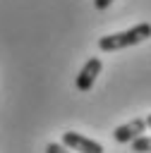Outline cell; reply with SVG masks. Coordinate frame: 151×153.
<instances>
[{
	"label": "cell",
	"instance_id": "obj_5",
	"mask_svg": "<svg viewBox=\"0 0 151 153\" xmlns=\"http://www.w3.org/2000/svg\"><path fill=\"white\" fill-rule=\"evenodd\" d=\"M149 148H151V139H149V136L139 134V136L132 139V151H134V153H149Z\"/></svg>",
	"mask_w": 151,
	"mask_h": 153
},
{
	"label": "cell",
	"instance_id": "obj_6",
	"mask_svg": "<svg viewBox=\"0 0 151 153\" xmlns=\"http://www.w3.org/2000/svg\"><path fill=\"white\" fill-rule=\"evenodd\" d=\"M46 153H72L67 146H62V143H48L46 146Z\"/></svg>",
	"mask_w": 151,
	"mask_h": 153
},
{
	"label": "cell",
	"instance_id": "obj_4",
	"mask_svg": "<svg viewBox=\"0 0 151 153\" xmlns=\"http://www.w3.org/2000/svg\"><path fill=\"white\" fill-rule=\"evenodd\" d=\"M144 129H146V120L137 117V120H129V122H125V124L115 127V131H113V139H115L117 143H129V141H132L134 136H139Z\"/></svg>",
	"mask_w": 151,
	"mask_h": 153
},
{
	"label": "cell",
	"instance_id": "obj_1",
	"mask_svg": "<svg viewBox=\"0 0 151 153\" xmlns=\"http://www.w3.org/2000/svg\"><path fill=\"white\" fill-rule=\"evenodd\" d=\"M151 36V24H137L127 31H117V33H108L98 38V48L103 53H113V50H122L129 45H137L141 41H149Z\"/></svg>",
	"mask_w": 151,
	"mask_h": 153
},
{
	"label": "cell",
	"instance_id": "obj_2",
	"mask_svg": "<svg viewBox=\"0 0 151 153\" xmlns=\"http://www.w3.org/2000/svg\"><path fill=\"white\" fill-rule=\"evenodd\" d=\"M62 146H67L72 153H103V146L79 131H65L62 134Z\"/></svg>",
	"mask_w": 151,
	"mask_h": 153
},
{
	"label": "cell",
	"instance_id": "obj_7",
	"mask_svg": "<svg viewBox=\"0 0 151 153\" xmlns=\"http://www.w3.org/2000/svg\"><path fill=\"white\" fill-rule=\"evenodd\" d=\"M110 2H113V0H93V7H96V10H108Z\"/></svg>",
	"mask_w": 151,
	"mask_h": 153
},
{
	"label": "cell",
	"instance_id": "obj_3",
	"mask_svg": "<svg viewBox=\"0 0 151 153\" xmlns=\"http://www.w3.org/2000/svg\"><path fill=\"white\" fill-rule=\"evenodd\" d=\"M101 69H103V62H101L98 57H89V60L84 62L81 72H79V74H77V79H74L77 91H91V86H93L96 76L101 74Z\"/></svg>",
	"mask_w": 151,
	"mask_h": 153
}]
</instances>
